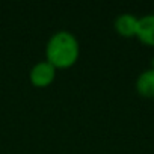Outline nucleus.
<instances>
[{
    "instance_id": "obj_1",
    "label": "nucleus",
    "mask_w": 154,
    "mask_h": 154,
    "mask_svg": "<svg viewBox=\"0 0 154 154\" xmlns=\"http://www.w3.org/2000/svg\"><path fill=\"white\" fill-rule=\"evenodd\" d=\"M45 60L56 69L72 68L80 57V42L69 30L54 32L45 42Z\"/></svg>"
},
{
    "instance_id": "obj_2",
    "label": "nucleus",
    "mask_w": 154,
    "mask_h": 154,
    "mask_svg": "<svg viewBox=\"0 0 154 154\" xmlns=\"http://www.w3.org/2000/svg\"><path fill=\"white\" fill-rule=\"evenodd\" d=\"M56 75L57 69L44 59L32 65L29 71V82L36 89H45L50 85H53V82L56 80Z\"/></svg>"
},
{
    "instance_id": "obj_3",
    "label": "nucleus",
    "mask_w": 154,
    "mask_h": 154,
    "mask_svg": "<svg viewBox=\"0 0 154 154\" xmlns=\"http://www.w3.org/2000/svg\"><path fill=\"white\" fill-rule=\"evenodd\" d=\"M137 23L139 18L133 14H121L115 18L113 21V27L115 32L121 36V38H136L137 33Z\"/></svg>"
},
{
    "instance_id": "obj_4",
    "label": "nucleus",
    "mask_w": 154,
    "mask_h": 154,
    "mask_svg": "<svg viewBox=\"0 0 154 154\" xmlns=\"http://www.w3.org/2000/svg\"><path fill=\"white\" fill-rule=\"evenodd\" d=\"M136 38L148 47H154V14H148L139 18Z\"/></svg>"
},
{
    "instance_id": "obj_5",
    "label": "nucleus",
    "mask_w": 154,
    "mask_h": 154,
    "mask_svg": "<svg viewBox=\"0 0 154 154\" xmlns=\"http://www.w3.org/2000/svg\"><path fill=\"white\" fill-rule=\"evenodd\" d=\"M136 92L142 97V98H148V100H154V69L148 68L145 71H142L137 79H136Z\"/></svg>"
},
{
    "instance_id": "obj_6",
    "label": "nucleus",
    "mask_w": 154,
    "mask_h": 154,
    "mask_svg": "<svg viewBox=\"0 0 154 154\" xmlns=\"http://www.w3.org/2000/svg\"><path fill=\"white\" fill-rule=\"evenodd\" d=\"M149 68H152V69H154V57L151 59V66H149Z\"/></svg>"
}]
</instances>
